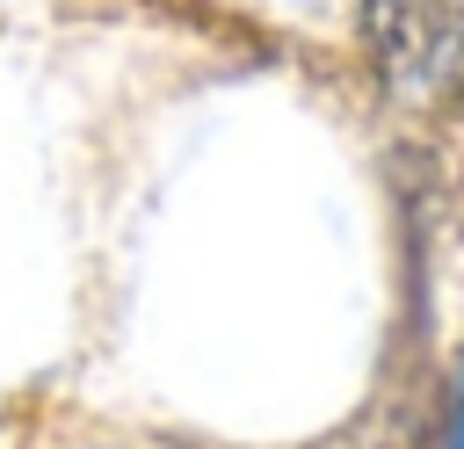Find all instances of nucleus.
I'll list each match as a JSON object with an SVG mask.
<instances>
[{
    "label": "nucleus",
    "instance_id": "nucleus-1",
    "mask_svg": "<svg viewBox=\"0 0 464 449\" xmlns=\"http://www.w3.org/2000/svg\"><path fill=\"white\" fill-rule=\"evenodd\" d=\"M362 36L392 80H428L442 65V14L428 0H362Z\"/></svg>",
    "mask_w": 464,
    "mask_h": 449
},
{
    "label": "nucleus",
    "instance_id": "nucleus-2",
    "mask_svg": "<svg viewBox=\"0 0 464 449\" xmlns=\"http://www.w3.org/2000/svg\"><path fill=\"white\" fill-rule=\"evenodd\" d=\"M442 449H464V377H457V406H450V435H442Z\"/></svg>",
    "mask_w": 464,
    "mask_h": 449
}]
</instances>
